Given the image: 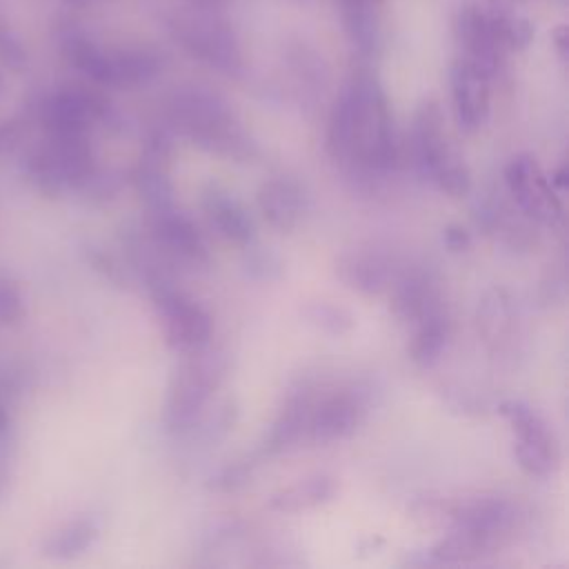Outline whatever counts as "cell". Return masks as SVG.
I'll list each match as a JSON object with an SVG mask.
<instances>
[{"mask_svg": "<svg viewBox=\"0 0 569 569\" xmlns=\"http://www.w3.org/2000/svg\"><path fill=\"white\" fill-rule=\"evenodd\" d=\"M327 153L353 178H378L396 167L393 122L376 78L362 73L338 96L327 124Z\"/></svg>", "mask_w": 569, "mask_h": 569, "instance_id": "obj_1", "label": "cell"}, {"mask_svg": "<svg viewBox=\"0 0 569 569\" xmlns=\"http://www.w3.org/2000/svg\"><path fill=\"white\" fill-rule=\"evenodd\" d=\"M442 516L449 518L451 527L433 545L431 558L447 565L471 562L498 551L513 538L520 525L518 505L496 496L458 502L442 511Z\"/></svg>", "mask_w": 569, "mask_h": 569, "instance_id": "obj_2", "label": "cell"}, {"mask_svg": "<svg viewBox=\"0 0 569 569\" xmlns=\"http://www.w3.org/2000/svg\"><path fill=\"white\" fill-rule=\"evenodd\" d=\"M171 124L173 129L189 138L200 149L229 158V160H251L256 156L253 142L247 138L231 109L213 93L187 91L171 102Z\"/></svg>", "mask_w": 569, "mask_h": 569, "instance_id": "obj_3", "label": "cell"}, {"mask_svg": "<svg viewBox=\"0 0 569 569\" xmlns=\"http://www.w3.org/2000/svg\"><path fill=\"white\" fill-rule=\"evenodd\" d=\"M409 147L413 167L422 180L451 198H462L471 191V173L460 153L449 144L438 104L425 102L416 111Z\"/></svg>", "mask_w": 569, "mask_h": 569, "instance_id": "obj_4", "label": "cell"}, {"mask_svg": "<svg viewBox=\"0 0 569 569\" xmlns=\"http://www.w3.org/2000/svg\"><path fill=\"white\" fill-rule=\"evenodd\" d=\"M224 356L207 347L182 353L171 373L164 400V425L169 431L191 429L224 378Z\"/></svg>", "mask_w": 569, "mask_h": 569, "instance_id": "obj_5", "label": "cell"}, {"mask_svg": "<svg viewBox=\"0 0 569 569\" xmlns=\"http://www.w3.org/2000/svg\"><path fill=\"white\" fill-rule=\"evenodd\" d=\"M27 178L49 196L84 189L98 180L96 156L89 136H49L27 153Z\"/></svg>", "mask_w": 569, "mask_h": 569, "instance_id": "obj_6", "label": "cell"}, {"mask_svg": "<svg viewBox=\"0 0 569 569\" xmlns=\"http://www.w3.org/2000/svg\"><path fill=\"white\" fill-rule=\"evenodd\" d=\"M149 291L169 349L189 353L209 345L213 322L209 311L196 298L176 289L169 278L151 280Z\"/></svg>", "mask_w": 569, "mask_h": 569, "instance_id": "obj_7", "label": "cell"}, {"mask_svg": "<svg viewBox=\"0 0 569 569\" xmlns=\"http://www.w3.org/2000/svg\"><path fill=\"white\" fill-rule=\"evenodd\" d=\"M371 389L365 382H347L313 393L305 440L331 445L356 433L369 413Z\"/></svg>", "mask_w": 569, "mask_h": 569, "instance_id": "obj_8", "label": "cell"}, {"mask_svg": "<svg viewBox=\"0 0 569 569\" xmlns=\"http://www.w3.org/2000/svg\"><path fill=\"white\" fill-rule=\"evenodd\" d=\"M67 58L87 78L104 87L131 89L149 82L158 73V58L147 51H104L82 36H73L64 44Z\"/></svg>", "mask_w": 569, "mask_h": 569, "instance_id": "obj_9", "label": "cell"}, {"mask_svg": "<svg viewBox=\"0 0 569 569\" xmlns=\"http://www.w3.org/2000/svg\"><path fill=\"white\" fill-rule=\"evenodd\" d=\"M500 416L513 431V456L518 467L533 476L547 478L558 469V445L542 416L522 400H505Z\"/></svg>", "mask_w": 569, "mask_h": 569, "instance_id": "obj_10", "label": "cell"}, {"mask_svg": "<svg viewBox=\"0 0 569 569\" xmlns=\"http://www.w3.org/2000/svg\"><path fill=\"white\" fill-rule=\"evenodd\" d=\"M505 184L516 207L529 220L553 227L562 218L560 198L531 153H516L507 162Z\"/></svg>", "mask_w": 569, "mask_h": 569, "instance_id": "obj_11", "label": "cell"}, {"mask_svg": "<svg viewBox=\"0 0 569 569\" xmlns=\"http://www.w3.org/2000/svg\"><path fill=\"white\" fill-rule=\"evenodd\" d=\"M38 116L49 136H89L98 122L107 120L109 104L89 89L64 87L42 100Z\"/></svg>", "mask_w": 569, "mask_h": 569, "instance_id": "obj_12", "label": "cell"}, {"mask_svg": "<svg viewBox=\"0 0 569 569\" xmlns=\"http://www.w3.org/2000/svg\"><path fill=\"white\" fill-rule=\"evenodd\" d=\"M149 227L156 249H160L173 264L189 269L209 264V249L198 224L176 202L151 209Z\"/></svg>", "mask_w": 569, "mask_h": 569, "instance_id": "obj_13", "label": "cell"}, {"mask_svg": "<svg viewBox=\"0 0 569 569\" xmlns=\"http://www.w3.org/2000/svg\"><path fill=\"white\" fill-rule=\"evenodd\" d=\"M398 271V262L387 251L373 247L347 249L336 260V276L340 282L362 296L389 291Z\"/></svg>", "mask_w": 569, "mask_h": 569, "instance_id": "obj_14", "label": "cell"}, {"mask_svg": "<svg viewBox=\"0 0 569 569\" xmlns=\"http://www.w3.org/2000/svg\"><path fill=\"white\" fill-rule=\"evenodd\" d=\"M456 33L465 53L462 60L471 62L487 78H491L507 53L498 38L493 16L480 9H465L456 24Z\"/></svg>", "mask_w": 569, "mask_h": 569, "instance_id": "obj_15", "label": "cell"}, {"mask_svg": "<svg viewBox=\"0 0 569 569\" xmlns=\"http://www.w3.org/2000/svg\"><path fill=\"white\" fill-rule=\"evenodd\" d=\"M451 102L465 133L478 131L489 118V78L467 60L451 67Z\"/></svg>", "mask_w": 569, "mask_h": 569, "instance_id": "obj_16", "label": "cell"}, {"mask_svg": "<svg viewBox=\"0 0 569 569\" xmlns=\"http://www.w3.org/2000/svg\"><path fill=\"white\" fill-rule=\"evenodd\" d=\"M389 298L391 313L405 325H413L427 313L445 307L436 280L429 273L409 267L398 271L389 287Z\"/></svg>", "mask_w": 569, "mask_h": 569, "instance_id": "obj_17", "label": "cell"}, {"mask_svg": "<svg viewBox=\"0 0 569 569\" xmlns=\"http://www.w3.org/2000/svg\"><path fill=\"white\" fill-rule=\"evenodd\" d=\"M313 393H316V387L311 382H300L287 391L284 402H282V407L267 433L264 447H262V451L267 456L282 453V451L296 447L300 440H305Z\"/></svg>", "mask_w": 569, "mask_h": 569, "instance_id": "obj_18", "label": "cell"}, {"mask_svg": "<svg viewBox=\"0 0 569 569\" xmlns=\"http://www.w3.org/2000/svg\"><path fill=\"white\" fill-rule=\"evenodd\" d=\"M258 209L267 224L280 233L298 227L305 213V191L296 178L273 176L264 180L256 196Z\"/></svg>", "mask_w": 569, "mask_h": 569, "instance_id": "obj_19", "label": "cell"}, {"mask_svg": "<svg viewBox=\"0 0 569 569\" xmlns=\"http://www.w3.org/2000/svg\"><path fill=\"white\" fill-rule=\"evenodd\" d=\"M202 209L211 227L229 242L247 247L253 242L256 229L242 202L218 184H209L202 193Z\"/></svg>", "mask_w": 569, "mask_h": 569, "instance_id": "obj_20", "label": "cell"}, {"mask_svg": "<svg viewBox=\"0 0 569 569\" xmlns=\"http://www.w3.org/2000/svg\"><path fill=\"white\" fill-rule=\"evenodd\" d=\"M336 496V480L327 473L300 478L298 482L271 493L267 507L278 513H300L327 505Z\"/></svg>", "mask_w": 569, "mask_h": 569, "instance_id": "obj_21", "label": "cell"}, {"mask_svg": "<svg viewBox=\"0 0 569 569\" xmlns=\"http://www.w3.org/2000/svg\"><path fill=\"white\" fill-rule=\"evenodd\" d=\"M413 327V336L409 342V356L418 367H433L447 342H449V333H451V322L447 316V309L440 307L431 313H427L425 318H420L418 322L411 325Z\"/></svg>", "mask_w": 569, "mask_h": 569, "instance_id": "obj_22", "label": "cell"}, {"mask_svg": "<svg viewBox=\"0 0 569 569\" xmlns=\"http://www.w3.org/2000/svg\"><path fill=\"white\" fill-rule=\"evenodd\" d=\"M516 327V311L509 296L500 289H493L485 296L478 309V329L487 345L500 349L511 340Z\"/></svg>", "mask_w": 569, "mask_h": 569, "instance_id": "obj_23", "label": "cell"}, {"mask_svg": "<svg viewBox=\"0 0 569 569\" xmlns=\"http://www.w3.org/2000/svg\"><path fill=\"white\" fill-rule=\"evenodd\" d=\"M98 533H100V527L91 516L73 518L42 542V553L56 560L78 558L96 542Z\"/></svg>", "mask_w": 569, "mask_h": 569, "instance_id": "obj_24", "label": "cell"}, {"mask_svg": "<svg viewBox=\"0 0 569 569\" xmlns=\"http://www.w3.org/2000/svg\"><path fill=\"white\" fill-rule=\"evenodd\" d=\"M302 318L313 325L316 329L329 333V336H345L353 329L356 318L353 313L345 307L338 305L333 300H325V298H316L302 305Z\"/></svg>", "mask_w": 569, "mask_h": 569, "instance_id": "obj_25", "label": "cell"}, {"mask_svg": "<svg viewBox=\"0 0 569 569\" xmlns=\"http://www.w3.org/2000/svg\"><path fill=\"white\" fill-rule=\"evenodd\" d=\"M493 24H496V31H498V38H500L505 51L525 49L533 38V27L522 16L496 13Z\"/></svg>", "mask_w": 569, "mask_h": 569, "instance_id": "obj_26", "label": "cell"}, {"mask_svg": "<svg viewBox=\"0 0 569 569\" xmlns=\"http://www.w3.org/2000/svg\"><path fill=\"white\" fill-rule=\"evenodd\" d=\"M244 249H247L244 271L249 278L271 282L282 276V260L273 251L262 249V247H251V244H247Z\"/></svg>", "mask_w": 569, "mask_h": 569, "instance_id": "obj_27", "label": "cell"}, {"mask_svg": "<svg viewBox=\"0 0 569 569\" xmlns=\"http://www.w3.org/2000/svg\"><path fill=\"white\" fill-rule=\"evenodd\" d=\"M24 316V302L20 289L7 280L0 278V322H18Z\"/></svg>", "mask_w": 569, "mask_h": 569, "instance_id": "obj_28", "label": "cell"}, {"mask_svg": "<svg viewBox=\"0 0 569 569\" xmlns=\"http://www.w3.org/2000/svg\"><path fill=\"white\" fill-rule=\"evenodd\" d=\"M24 49L16 40V36L7 29H0V62H4L11 69H22L24 67Z\"/></svg>", "mask_w": 569, "mask_h": 569, "instance_id": "obj_29", "label": "cell"}, {"mask_svg": "<svg viewBox=\"0 0 569 569\" xmlns=\"http://www.w3.org/2000/svg\"><path fill=\"white\" fill-rule=\"evenodd\" d=\"M445 244L451 249V251H462V249H467L469 247V242H471V238H469V231L467 229H462V227H458V224H449L447 229H445Z\"/></svg>", "mask_w": 569, "mask_h": 569, "instance_id": "obj_30", "label": "cell"}, {"mask_svg": "<svg viewBox=\"0 0 569 569\" xmlns=\"http://www.w3.org/2000/svg\"><path fill=\"white\" fill-rule=\"evenodd\" d=\"M20 140V129L13 122L0 124V153H9Z\"/></svg>", "mask_w": 569, "mask_h": 569, "instance_id": "obj_31", "label": "cell"}, {"mask_svg": "<svg viewBox=\"0 0 569 569\" xmlns=\"http://www.w3.org/2000/svg\"><path fill=\"white\" fill-rule=\"evenodd\" d=\"M349 4H353V7H362V4H371L373 0H347Z\"/></svg>", "mask_w": 569, "mask_h": 569, "instance_id": "obj_32", "label": "cell"}, {"mask_svg": "<svg viewBox=\"0 0 569 569\" xmlns=\"http://www.w3.org/2000/svg\"><path fill=\"white\" fill-rule=\"evenodd\" d=\"M0 91H2V76H0Z\"/></svg>", "mask_w": 569, "mask_h": 569, "instance_id": "obj_33", "label": "cell"}]
</instances>
